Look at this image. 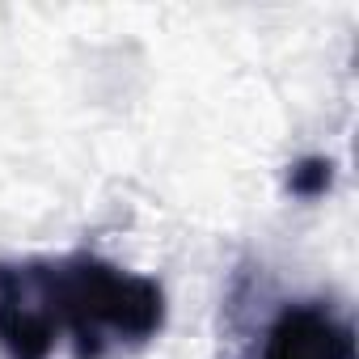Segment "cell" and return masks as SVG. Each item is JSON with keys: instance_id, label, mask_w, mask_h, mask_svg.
Wrapping results in <instances>:
<instances>
[{"instance_id": "cell-4", "label": "cell", "mask_w": 359, "mask_h": 359, "mask_svg": "<svg viewBox=\"0 0 359 359\" xmlns=\"http://www.w3.org/2000/svg\"><path fill=\"white\" fill-rule=\"evenodd\" d=\"M334 187V161L330 156H300L287 169V191L296 199H321Z\"/></svg>"}, {"instance_id": "cell-3", "label": "cell", "mask_w": 359, "mask_h": 359, "mask_svg": "<svg viewBox=\"0 0 359 359\" xmlns=\"http://www.w3.org/2000/svg\"><path fill=\"white\" fill-rule=\"evenodd\" d=\"M262 359H355V330L325 300H292L271 317Z\"/></svg>"}, {"instance_id": "cell-2", "label": "cell", "mask_w": 359, "mask_h": 359, "mask_svg": "<svg viewBox=\"0 0 359 359\" xmlns=\"http://www.w3.org/2000/svg\"><path fill=\"white\" fill-rule=\"evenodd\" d=\"M64 334L55 262H0V351L5 359H51Z\"/></svg>"}, {"instance_id": "cell-1", "label": "cell", "mask_w": 359, "mask_h": 359, "mask_svg": "<svg viewBox=\"0 0 359 359\" xmlns=\"http://www.w3.org/2000/svg\"><path fill=\"white\" fill-rule=\"evenodd\" d=\"M60 321L76 359H110L140 351L165 330V292L148 275H131L97 254H68L55 262Z\"/></svg>"}]
</instances>
